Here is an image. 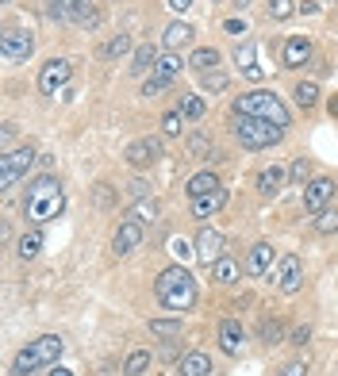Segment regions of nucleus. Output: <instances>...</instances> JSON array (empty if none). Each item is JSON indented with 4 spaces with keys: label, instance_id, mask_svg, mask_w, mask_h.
Wrapping results in <instances>:
<instances>
[{
    "label": "nucleus",
    "instance_id": "f257e3e1",
    "mask_svg": "<svg viewBox=\"0 0 338 376\" xmlns=\"http://www.w3.org/2000/svg\"><path fill=\"white\" fill-rule=\"evenodd\" d=\"M65 211V188L54 173H39L35 181H27L23 188V215L31 227H43V223L58 219Z\"/></svg>",
    "mask_w": 338,
    "mask_h": 376
},
{
    "label": "nucleus",
    "instance_id": "f03ea898",
    "mask_svg": "<svg viewBox=\"0 0 338 376\" xmlns=\"http://www.w3.org/2000/svg\"><path fill=\"white\" fill-rule=\"evenodd\" d=\"M154 296H158V304H162L165 311H173V315L189 311V307L196 304V277L185 265H169V269L158 272Z\"/></svg>",
    "mask_w": 338,
    "mask_h": 376
},
{
    "label": "nucleus",
    "instance_id": "7ed1b4c3",
    "mask_svg": "<svg viewBox=\"0 0 338 376\" xmlns=\"http://www.w3.org/2000/svg\"><path fill=\"white\" fill-rule=\"evenodd\" d=\"M231 111L234 116H254V119H266V123H277L280 131L293 123V111H288L285 100L269 89H250V92H242V96H234Z\"/></svg>",
    "mask_w": 338,
    "mask_h": 376
},
{
    "label": "nucleus",
    "instance_id": "20e7f679",
    "mask_svg": "<svg viewBox=\"0 0 338 376\" xmlns=\"http://www.w3.org/2000/svg\"><path fill=\"white\" fill-rule=\"evenodd\" d=\"M62 353H65V342L58 334H43V338H35V342H27L20 353H16V361H12V372L16 376H35L39 369H54V365L62 361Z\"/></svg>",
    "mask_w": 338,
    "mask_h": 376
},
{
    "label": "nucleus",
    "instance_id": "39448f33",
    "mask_svg": "<svg viewBox=\"0 0 338 376\" xmlns=\"http://www.w3.org/2000/svg\"><path fill=\"white\" fill-rule=\"evenodd\" d=\"M234 138H239L246 150H269L285 138V131L277 123H266V119H254V116H234Z\"/></svg>",
    "mask_w": 338,
    "mask_h": 376
},
{
    "label": "nucleus",
    "instance_id": "423d86ee",
    "mask_svg": "<svg viewBox=\"0 0 338 376\" xmlns=\"http://www.w3.org/2000/svg\"><path fill=\"white\" fill-rule=\"evenodd\" d=\"M35 162H39L35 146H16V150H8V154L0 157V188H4V192H12L20 181H27V173L35 169Z\"/></svg>",
    "mask_w": 338,
    "mask_h": 376
},
{
    "label": "nucleus",
    "instance_id": "0eeeda50",
    "mask_svg": "<svg viewBox=\"0 0 338 376\" xmlns=\"http://www.w3.org/2000/svg\"><path fill=\"white\" fill-rule=\"evenodd\" d=\"M35 54V35L23 31V27H12V31L0 35V58H4L8 65L16 62H27Z\"/></svg>",
    "mask_w": 338,
    "mask_h": 376
},
{
    "label": "nucleus",
    "instance_id": "6e6552de",
    "mask_svg": "<svg viewBox=\"0 0 338 376\" xmlns=\"http://www.w3.org/2000/svg\"><path fill=\"white\" fill-rule=\"evenodd\" d=\"M70 81H73V65L65 58H50L39 70V92H43V96H62Z\"/></svg>",
    "mask_w": 338,
    "mask_h": 376
},
{
    "label": "nucleus",
    "instance_id": "1a4fd4ad",
    "mask_svg": "<svg viewBox=\"0 0 338 376\" xmlns=\"http://www.w3.org/2000/svg\"><path fill=\"white\" fill-rule=\"evenodd\" d=\"M277 292L280 296H296L300 288H304V261L296 258V253H285V258L277 261V277H273Z\"/></svg>",
    "mask_w": 338,
    "mask_h": 376
},
{
    "label": "nucleus",
    "instance_id": "9d476101",
    "mask_svg": "<svg viewBox=\"0 0 338 376\" xmlns=\"http://www.w3.org/2000/svg\"><path fill=\"white\" fill-rule=\"evenodd\" d=\"M334 192H338L334 177H312V181L304 184V211L319 215L323 208H331V204H334Z\"/></svg>",
    "mask_w": 338,
    "mask_h": 376
},
{
    "label": "nucleus",
    "instance_id": "9b49d317",
    "mask_svg": "<svg viewBox=\"0 0 338 376\" xmlns=\"http://www.w3.org/2000/svg\"><path fill=\"white\" fill-rule=\"evenodd\" d=\"M143 238H146V227H143V223L124 219V223L116 227V234H111V250H116V258H127V253H135L138 246H143Z\"/></svg>",
    "mask_w": 338,
    "mask_h": 376
},
{
    "label": "nucleus",
    "instance_id": "f8f14e48",
    "mask_svg": "<svg viewBox=\"0 0 338 376\" xmlns=\"http://www.w3.org/2000/svg\"><path fill=\"white\" fill-rule=\"evenodd\" d=\"M162 138L158 135H146V138H135V143L127 146V165H135V169H146V165H154L158 157H162Z\"/></svg>",
    "mask_w": 338,
    "mask_h": 376
},
{
    "label": "nucleus",
    "instance_id": "ddd939ff",
    "mask_svg": "<svg viewBox=\"0 0 338 376\" xmlns=\"http://www.w3.org/2000/svg\"><path fill=\"white\" fill-rule=\"evenodd\" d=\"M223 253H227V238H223L215 227H204L200 234H196V258H200L208 269L223 258Z\"/></svg>",
    "mask_w": 338,
    "mask_h": 376
},
{
    "label": "nucleus",
    "instance_id": "4468645a",
    "mask_svg": "<svg viewBox=\"0 0 338 376\" xmlns=\"http://www.w3.org/2000/svg\"><path fill=\"white\" fill-rule=\"evenodd\" d=\"M307 58H312V39H307V35H288L285 50H280L285 70H300V65H307Z\"/></svg>",
    "mask_w": 338,
    "mask_h": 376
},
{
    "label": "nucleus",
    "instance_id": "2eb2a0df",
    "mask_svg": "<svg viewBox=\"0 0 338 376\" xmlns=\"http://www.w3.org/2000/svg\"><path fill=\"white\" fill-rule=\"evenodd\" d=\"M285 184H288V169L285 165H266L258 173V192L266 196V200L280 196V192H285Z\"/></svg>",
    "mask_w": 338,
    "mask_h": 376
},
{
    "label": "nucleus",
    "instance_id": "dca6fc26",
    "mask_svg": "<svg viewBox=\"0 0 338 376\" xmlns=\"http://www.w3.org/2000/svg\"><path fill=\"white\" fill-rule=\"evenodd\" d=\"M242 345H246V334H242L239 319H223V323H219V350L227 357H239Z\"/></svg>",
    "mask_w": 338,
    "mask_h": 376
},
{
    "label": "nucleus",
    "instance_id": "f3484780",
    "mask_svg": "<svg viewBox=\"0 0 338 376\" xmlns=\"http://www.w3.org/2000/svg\"><path fill=\"white\" fill-rule=\"evenodd\" d=\"M269 269H273V246L269 242H254L246 253V272L250 277H266Z\"/></svg>",
    "mask_w": 338,
    "mask_h": 376
},
{
    "label": "nucleus",
    "instance_id": "a211bd4d",
    "mask_svg": "<svg viewBox=\"0 0 338 376\" xmlns=\"http://www.w3.org/2000/svg\"><path fill=\"white\" fill-rule=\"evenodd\" d=\"M192 35L196 31L185 20H173V23L165 27V35H162V46H165V50H173V54H181L185 46H192Z\"/></svg>",
    "mask_w": 338,
    "mask_h": 376
},
{
    "label": "nucleus",
    "instance_id": "6ab92c4d",
    "mask_svg": "<svg viewBox=\"0 0 338 376\" xmlns=\"http://www.w3.org/2000/svg\"><path fill=\"white\" fill-rule=\"evenodd\" d=\"M223 208H227V188H215V192L192 200V215H196V219H212V215L223 211Z\"/></svg>",
    "mask_w": 338,
    "mask_h": 376
},
{
    "label": "nucleus",
    "instance_id": "aec40b11",
    "mask_svg": "<svg viewBox=\"0 0 338 376\" xmlns=\"http://www.w3.org/2000/svg\"><path fill=\"white\" fill-rule=\"evenodd\" d=\"M84 4H89V0H46V16H50L54 23H73Z\"/></svg>",
    "mask_w": 338,
    "mask_h": 376
},
{
    "label": "nucleus",
    "instance_id": "412c9836",
    "mask_svg": "<svg viewBox=\"0 0 338 376\" xmlns=\"http://www.w3.org/2000/svg\"><path fill=\"white\" fill-rule=\"evenodd\" d=\"M158 58H162V54H158V50H154V46H150V43H146V46H138V50H135V54H131V65H127V70H131V73H135V77H143V81H146V77H150V73H154V65H158Z\"/></svg>",
    "mask_w": 338,
    "mask_h": 376
},
{
    "label": "nucleus",
    "instance_id": "4be33fe9",
    "mask_svg": "<svg viewBox=\"0 0 338 376\" xmlns=\"http://www.w3.org/2000/svg\"><path fill=\"white\" fill-rule=\"evenodd\" d=\"M234 62H239V70L246 73L250 81H261V65H258V46H254V43H242L239 50H234Z\"/></svg>",
    "mask_w": 338,
    "mask_h": 376
},
{
    "label": "nucleus",
    "instance_id": "5701e85b",
    "mask_svg": "<svg viewBox=\"0 0 338 376\" xmlns=\"http://www.w3.org/2000/svg\"><path fill=\"white\" fill-rule=\"evenodd\" d=\"M215 188H223V184H219V177H215L212 169H204V173H196L192 181H189V188H185V192H189V200H200V196L215 192Z\"/></svg>",
    "mask_w": 338,
    "mask_h": 376
},
{
    "label": "nucleus",
    "instance_id": "b1692460",
    "mask_svg": "<svg viewBox=\"0 0 338 376\" xmlns=\"http://www.w3.org/2000/svg\"><path fill=\"white\" fill-rule=\"evenodd\" d=\"M124 219H135V223H143V227H154V223H158V204H154V196H150V200H135V204L127 208Z\"/></svg>",
    "mask_w": 338,
    "mask_h": 376
},
{
    "label": "nucleus",
    "instance_id": "393cba45",
    "mask_svg": "<svg viewBox=\"0 0 338 376\" xmlns=\"http://www.w3.org/2000/svg\"><path fill=\"white\" fill-rule=\"evenodd\" d=\"M239 277H242L239 261H234V258H227V253H223V258L212 265V280H215V284H234Z\"/></svg>",
    "mask_w": 338,
    "mask_h": 376
},
{
    "label": "nucleus",
    "instance_id": "a878e982",
    "mask_svg": "<svg viewBox=\"0 0 338 376\" xmlns=\"http://www.w3.org/2000/svg\"><path fill=\"white\" fill-rule=\"evenodd\" d=\"M181 376H212V361H208V353H200V350L185 353V357H181Z\"/></svg>",
    "mask_w": 338,
    "mask_h": 376
},
{
    "label": "nucleus",
    "instance_id": "bb28decb",
    "mask_svg": "<svg viewBox=\"0 0 338 376\" xmlns=\"http://www.w3.org/2000/svg\"><path fill=\"white\" fill-rule=\"evenodd\" d=\"M189 154L200 157V162H223L219 146H215L212 138H204V135H192V138H189Z\"/></svg>",
    "mask_w": 338,
    "mask_h": 376
},
{
    "label": "nucleus",
    "instance_id": "cd10ccee",
    "mask_svg": "<svg viewBox=\"0 0 338 376\" xmlns=\"http://www.w3.org/2000/svg\"><path fill=\"white\" fill-rule=\"evenodd\" d=\"M189 65H192L196 73L219 70V50H215V46H196V50H192V58H189Z\"/></svg>",
    "mask_w": 338,
    "mask_h": 376
},
{
    "label": "nucleus",
    "instance_id": "c85d7f7f",
    "mask_svg": "<svg viewBox=\"0 0 338 376\" xmlns=\"http://www.w3.org/2000/svg\"><path fill=\"white\" fill-rule=\"evenodd\" d=\"M181 54H173V50H165L162 58H158V65H154V77H165V81H177L181 77Z\"/></svg>",
    "mask_w": 338,
    "mask_h": 376
},
{
    "label": "nucleus",
    "instance_id": "c756f323",
    "mask_svg": "<svg viewBox=\"0 0 338 376\" xmlns=\"http://www.w3.org/2000/svg\"><path fill=\"white\" fill-rule=\"evenodd\" d=\"M127 54H131V39H127V35H111V39L100 46V58H104V62H119V58H127Z\"/></svg>",
    "mask_w": 338,
    "mask_h": 376
},
{
    "label": "nucleus",
    "instance_id": "7c9ffc66",
    "mask_svg": "<svg viewBox=\"0 0 338 376\" xmlns=\"http://www.w3.org/2000/svg\"><path fill=\"white\" fill-rule=\"evenodd\" d=\"M39 250H43V231H39V227L23 231V238H20V246H16V253H20L23 261H31V258H39Z\"/></svg>",
    "mask_w": 338,
    "mask_h": 376
},
{
    "label": "nucleus",
    "instance_id": "2f4dec72",
    "mask_svg": "<svg viewBox=\"0 0 338 376\" xmlns=\"http://www.w3.org/2000/svg\"><path fill=\"white\" fill-rule=\"evenodd\" d=\"M293 96H296V108L312 111V108L319 104V84H315V81H300L296 89H293Z\"/></svg>",
    "mask_w": 338,
    "mask_h": 376
},
{
    "label": "nucleus",
    "instance_id": "473e14b6",
    "mask_svg": "<svg viewBox=\"0 0 338 376\" xmlns=\"http://www.w3.org/2000/svg\"><path fill=\"white\" fill-rule=\"evenodd\" d=\"M177 111H181L185 119H192V123H196V119H204L208 104H204V96H196V92H185V96H181V108H177Z\"/></svg>",
    "mask_w": 338,
    "mask_h": 376
},
{
    "label": "nucleus",
    "instance_id": "72a5a7b5",
    "mask_svg": "<svg viewBox=\"0 0 338 376\" xmlns=\"http://www.w3.org/2000/svg\"><path fill=\"white\" fill-rule=\"evenodd\" d=\"M150 369V350H131L124 361V376H143Z\"/></svg>",
    "mask_w": 338,
    "mask_h": 376
},
{
    "label": "nucleus",
    "instance_id": "f704fd0d",
    "mask_svg": "<svg viewBox=\"0 0 338 376\" xmlns=\"http://www.w3.org/2000/svg\"><path fill=\"white\" fill-rule=\"evenodd\" d=\"M150 334L165 338V342H169V338L181 334V319H150Z\"/></svg>",
    "mask_w": 338,
    "mask_h": 376
},
{
    "label": "nucleus",
    "instance_id": "c9c22d12",
    "mask_svg": "<svg viewBox=\"0 0 338 376\" xmlns=\"http://www.w3.org/2000/svg\"><path fill=\"white\" fill-rule=\"evenodd\" d=\"M312 227H315V234H334V231H338V208H334V204H331V208H323V211L315 215V223H312Z\"/></svg>",
    "mask_w": 338,
    "mask_h": 376
},
{
    "label": "nucleus",
    "instance_id": "e433bc0d",
    "mask_svg": "<svg viewBox=\"0 0 338 376\" xmlns=\"http://www.w3.org/2000/svg\"><path fill=\"white\" fill-rule=\"evenodd\" d=\"M169 253L177 258V265H185L189 258H196V242H189V238H181V234H177V238H169Z\"/></svg>",
    "mask_w": 338,
    "mask_h": 376
},
{
    "label": "nucleus",
    "instance_id": "4c0bfd02",
    "mask_svg": "<svg viewBox=\"0 0 338 376\" xmlns=\"http://www.w3.org/2000/svg\"><path fill=\"white\" fill-rule=\"evenodd\" d=\"M293 16H296V0H269V20L285 23V20H293Z\"/></svg>",
    "mask_w": 338,
    "mask_h": 376
},
{
    "label": "nucleus",
    "instance_id": "58836bf2",
    "mask_svg": "<svg viewBox=\"0 0 338 376\" xmlns=\"http://www.w3.org/2000/svg\"><path fill=\"white\" fill-rule=\"evenodd\" d=\"M200 89H204V92H223V89H227V73H223V70L200 73Z\"/></svg>",
    "mask_w": 338,
    "mask_h": 376
},
{
    "label": "nucleus",
    "instance_id": "ea45409f",
    "mask_svg": "<svg viewBox=\"0 0 338 376\" xmlns=\"http://www.w3.org/2000/svg\"><path fill=\"white\" fill-rule=\"evenodd\" d=\"M280 338H285V323H280V319H266V323H261V342L277 345Z\"/></svg>",
    "mask_w": 338,
    "mask_h": 376
},
{
    "label": "nucleus",
    "instance_id": "a19ab883",
    "mask_svg": "<svg viewBox=\"0 0 338 376\" xmlns=\"http://www.w3.org/2000/svg\"><path fill=\"white\" fill-rule=\"evenodd\" d=\"M181 131H185V116H181V111H165V116H162V135L177 138Z\"/></svg>",
    "mask_w": 338,
    "mask_h": 376
},
{
    "label": "nucleus",
    "instance_id": "79ce46f5",
    "mask_svg": "<svg viewBox=\"0 0 338 376\" xmlns=\"http://www.w3.org/2000/svg\"><path fill=\"white\" fill-rule=\"evenodd\" d=\"M169 84H173V81L154 77V73H150V77L143 81V96H150V100H154V96H162V92H169Z\"/></svg>",
    "mask_w": 338,
    "mask_h": 376
},
{
    "label": "nucleus",
    "instance_id": "37998d69",
    "mask_svg": "<svg viewBox=\"0 0 338 376\" xmlns=\"http://www.w3.org/2000/svg\"><path fill=\"white\" fill-rule=\"evenodd\" d=\"M307 173H312V165H307V157H296V162L288 165V181H296V184H304V181H307Z\"/></svg>",
    "mask_w": 338,
    "mask_h": 376
},
{
    "label": "nucleus",
    "instance_id": "c03bdc74",
    "mask_svg": "<svg viewBox=\"0 0 338 376\" xmlns=\"http://www.w3.org/2000/svg\"><path fill=\"white\" fill-rule=\"evenodd\" d=\"M131 200H150V181H143V177H135V181L127 184Z\"/></svg>",
    "mask_w": 338,
    "mask_h": 376
},
{
    "label": "nucleus",
    "instance_id": "a18cd8bd",
    "mask_svg": "<svg viewBox=\"0 0 338 376\" xmlns=\"http://www.w3.org/2000/svg\"><path fill=\"white\" fill-rule=\"evenodd\" d=\"M73 23H81V27H97V23H100V12H97L92 4H84L81 12H77V20H73Z\"/></svg>",
    "mask_w": 338,
    "mask_h": 376
},
{
    "label": "nucleus",
    "instance_id": "49530a36",
    "mask_svg": "<svg viewBox=\"0 0 338 376\" xmlns=\"http://www.w3.org/2000/svg\"><path fill=\"white\" fill-rule=\"evenodd\" d=\"M277 376H307V361H293V365H285Z\"/></svg>",
    "mask_w": 338,
    "mask_h": 376
},
{
    "label": "nucleus",
    "instance_id": "de8ad7c7",
    "mask_svg": "<svg viewBox=\"0 0 338 376\" xmlns=\"http://www.w3.org/2000/svg\"><path fill=\"white\" fill-rule=\"evenodd\" d=\"M12 138H16V123H4V131H0V143H4V154L12 150Z\"/></svg>",
    "mask_w": 338,
    "mask_h": 376
},
{
    "label": "nucleus",
    "instance_id": "09e8293b",
    "mask_svg": "<svg viewBox=\"0 0 338 376\" xmlns=\"http://www.w3.org/2000/svg\"><path fill=\"white\" fill-rule=\"evenodd\" d=\"M307 338H312V326H307V323H304V326H296V331H293V345H304Z\"/></svg>",
    "mask_w": 338,
    "mask_h": 376
},
{
    "label": "nucleus",
    "instance_id": "8fccbe9b",
    "mask_svg": "<svg viewBox=\"0 0 338 376\" xmlns=\"http://www.w3.org/2000/svg\"><path fill=\"white\" fill-rule=\"evenodd\" d=\"M223 31H227V35H246V23H242V20H227V23H223Z\"/></svg>",
    "mask_w": 338,
    "mask_h": 376
},
{
    "label": "nucleus",
    "instance_id": "3c124183",
    "mask_svg": "<svg viewBox=\"0 0 338 376\" xmlns=\"http://www.w3.org/2000/svg\"><path fill=\"white\" fill-rule=\"evenodd\" d=\"M97 204H111V184H97Z\"/></svg>",
    "mask_w": 338,
    "mask_h": 376
},
{
    "label": "nucleus",
    "instance_id": "603ef678",
    "mask_svg": "<svg viewBox=\"0 0 338 376\" xmlns=\"http://www.w3.org/2000/svg\"><path fill=\"white\" fill-rule=\"evenodd\" d=\"M192 4H196V0H169V8H173V12H189Z\"/></svg>",
    "mask_w": 338,
    "mask_h": 376
},
{
    "label": "nucleus",
    "instance_id": "864d4df0",
    "mask_svg": "<svg viewBox=\"0 0 338 376\" xmlns=\"http://www.w3.org/2000/svg\"><path fill=\"white\" fill-rule=\"evenodd\" d=\"M46 376H73L70 369H54V372H46Z\"/></svg>",
    "mask_w": 338,
    "mask_h": 376
},
{
    "label": "nucleus",
    "instance_id": "5fc2aeb1",
    "mask_svg": "<svg viewBox=\"0 0 338 376\" xmlns=\"http://www.w3.org/2000/svg\"><path fill=\"white\" fill-rule=\"evenodd\" d=\"M234 8H242V12H246V8H250V0H234Z\"/></svg>",
    "mask_w": 338,
    "mask_h": 376
},
{
    "label": "nucleus",
    "instance_id": "6e6d98bb",
    "mask_svg": "<svg viewBox=\"0 0 338 376\" xmlns=\"http://www.w3.org/2000/svg\"><path fill=\"white\" fill-rule=\"evenodd\" d=\"M4 4H12V0H4Z\"/></svg>",
    "mask_w": 338,
    "mask_h": 376
},
{
    "label": "nucleus",
    "instance_id": "4d7b16f0",
    "mask_svg": "<svg viewBox=\"0 0 338 376\" xmlns=\"http://www.w3.org/2000/svg\"><path fill=\"white\" fill-rule=\"evenodd\" d=\"M215 4H219V0H215Z\"/></svg>",
    "mask_w": 338,
    "mask_h": 376
}]
</instances>
